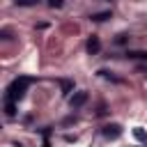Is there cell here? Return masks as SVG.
<instances>
[{"label":"cell","instance_id":"6da1fadb","mask_svg":"<svg viewBox=\"0 0 147 147\" xmlns=\"http://www.w3.org/2000/svg\"><path fill=\"white\" fill-rule=\"evenodd\" d=\"M30 83H32V78H28V76H21V78L11 80V85L7 87V94H5V103H16V101H21Z\"/></svg>","mask_w":147,"mask_h":147},{"label":"cell","instance_id":"7a4b0ae2","mask_svg":"<svg viewBox=\"0 0 147 147\" xmlns=\"http://www.w3.org/2000/svg\"><path fill=\"white\" fill-rule=\"evenodd\" d=\"M101 133H103L108 140H115V138L122 136V126H119V124H106V126L101 129Z\"/></svg>","mask_w":147,"mask_h":147},{"label":"cell","instance_id":"3957f363","mask_svg":"<svg viewBox=\"0 0 147 147\" xmlns=\"http://www.w3.org/2000/svg\"><path fill=\"white\" fill-rule=\"evenodd\" d=\"M85 101H87V92H85V90L76 92V94H74V96L69 99V103H71V108H74V110H78V108H80V106H83Z\"/></svg>","mask_w":147,"mask_h":147},{"label":"cell","instance_id":"277c9868","mask_svg":"<svg viewBox=\"0 0 147 147\" xmlns=\"http://www.w3.org/2000/svg\"><path fill=\"white\" fill-rule=\"evenodd\" d=\"M99 51H101V41H99V37L92 34V37L87 39V53H90V55H96Z\"/></svg>","mask_w":147,"mask_h":147},{"label":"cell","instance_id":"5b68a950","mask_svg":"<svg viewBox=\"0 0 147 147\" xmlns=\"http://www.w3.org/2000/svg\"><path fill=\"white\" fill-rule=\"evenodd\" d=\"M133 136H136V138H138V140H140V142H142V145L147 147V133H145V131H142L140 126H138V129H133Z\"/></svg>","mask_w":147,"mask_h":147},{"label":"cell","instance_id":"8992f818","mask_svg":"<svg viewBox=\"0 0 147 147\" xmlns=\"http://www.w3.org/2000/svg\"><path fill=\"white\" fill-rule=\"evenodd\" d=\"M126 57H133V60H147V53H142V51H129Z\"/></svg>","mask_w":147,"mask_h":147},{"label":"cell","instance_id":"52a82bcc","mask_svg":"<svg viewBox=\"0 0 147 147\" xmlns=\"http://www.w3.org/2000/svg\"><path fill=\"white\" fill-rule=\"evenodd\" d=\"M106 18H110V11H101V14H94V16H92V21H96V23H101V21H106Z\"/></svg>","mask_w":147,"mask_h":147},{"label":"cell","instance_id":"ba28073f","mask_svg":"<svg viewBox=\"0 0 147 147\" xmlns=\"http://www.w3.org/2000/svg\"><path fill=\"white\" fill-rule=\"evenodd\" d=\"M60 85H62V92L67 94V92H71V87H74V83L71 80H60Z\"/></svg>","mask_w":147,"mask_h":147},{"label":"cell","instance_id":"9c48e42d","mask_svg":"<svg viewBox=\"0 0 147 147\" xmlns=\"http://www.w3.org/2000/svg\"><path fill=\"white\" fill-rule=\"evenodd\" d=\"M39 0H16V5L18 7H30V5H37Z\"/></svg>","mask_w":147,"mask_h":147},{"label":"cell","instance_id":"30bf717a","mask_svg":"<svg viewBox=\"0 0 147 147\" xmlns=\"http://www.w3.org/2000/svg\"><path fill=\"white\" fill-rule=\"evenodd\" d=\"M126 41H129V34H124V32L115 37V44H126Z\"/></svg>","mask_w":147,"mask_h":147},{"label":"cell","instance_id":"8fae6325","mask_svg":"<svg viewBox=\"0 0 147 147\" xmlns=\"http://www.w3.org/2000/svg\"><path fill=\"white\" fill-rule=\"evenodd\" d=\"M48 5L55 9V7H62V0H48Z\"/></svg>","mask_w":147,"mask_h":147}]
</instances>
